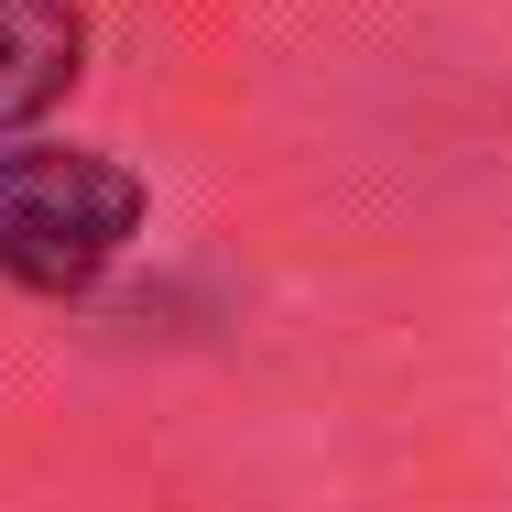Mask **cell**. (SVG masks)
<instances>
[{"mask_svg": "<svg viewBox=\"0 0 512 512\" xmlns=\"http://www.w3.org/2000/svg\"><path fill=\"white\" fill-rule=\"evenodd\" d=\"M142 175L88 142H0V284L11 295H88L142 240Z\"/></svg>", "mask_w": 512, "mask_h": 512, "instance_id": "1", "label": "cell"}, {"mask_svg": "<svg viewBox=\"0 0 512 512\" xmlns=\"http://www.w3.org/2000/svg\"><path fill=\"white\" fill-rule=\"evenodd\" d=\"M88 77V11L77 0H0V142Z\"/></svg>", "mask_w": 512, "mask_h": 512, "instance_id": "2", "label": "cell"}]
</instances>
